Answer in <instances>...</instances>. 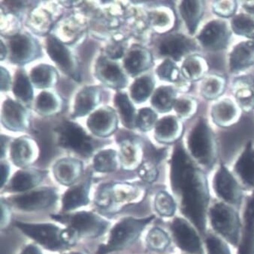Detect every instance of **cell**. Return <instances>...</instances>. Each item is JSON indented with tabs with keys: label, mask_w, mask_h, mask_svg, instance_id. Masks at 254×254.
<instances>
[{
	"label": "cell",
	"mask_w": 254,
	"mask_h": 254,
	"mask_svg": "<svg viewBox=\"0 0 254 254\" xmlns=\"http://www.w3.org/2000/svg\"><path fill=\"white\" fill-rule=\"evenodd\" d=\"M169 182L182 217L196 228L204 240L211 205L208 177L182 144L175 147L171 158Z\"/></svg>",
	"instance_id": "1"
},
{
	"label": "cell",
	"mask_w": 254,
	"mask_h": 254,
	"mask_svg": "<svg viewBox=\"0 0 254 254\" xmlns=\"http://www.w3.org/2000/svg\"><path fill=\"white\" fill-rule=\"evenodd\" d=\"M147 190L141 185L117 182L100 185L95 195L94 202L98 208L107 213H116L124 207L141 202Z\"/></svg>",
	"instance_id": "2"
},
{
	"label": "cell",
	"mask_w": 254,
	"mask_h": 254,
	"mask_svg": "<svg viewBox=\"0 0 254 254\" xmlns=\"http://www.w3.org/2000/svg\"><path fill=\"white\" fill-rule=\"evenodd\" d=\"M208 223L213 233L238 249L242 235V219L239 209L220 200H214L208 209Z\"/></svg>",
	"instance_id": "3"
},
{
	"label": "cell",
	"mask_w": 254,
	"mask_h": 254,
	"mask_svg": "<svg viewBox=\"0 0 254 254\" xmlns=\"http://www.w3.org/2000/svg\"><path fill=\"white\" fill-rule=\"evenodd\" d=\"M188 152L195 163L204 170H211L215 166L218 155L217 142L205 120H199L190 133Z\"/></svg>",
	"instance_id": "4"
},
{
	"label": "cell",
	"mask_w": 254,
	"mask_h": 254,
	"mask_svg": "<svg viewBox=\"0 0 254 254\" xmlns=\"http://www.w3.org/2000/svg\"><path fill=\"white\" fill-rule=\"evenodd\" d=\"M154 219L155 216L150 215L143 218L128 217L120 220L111 230L107 242L98 247L96 254H109L131 246Z\"/></svg>",
	"instance_id": "5"
},
{
	"label": "cell",
	"mask_w": 254,
	"mask_h": 254,
	"mask_svg": "<svg viewBox=\"0 0 254 254\" xmlns=\"http://www.w3.org/2000/svg\"><path fill=\"white\" fill-rule=\"evenodd\" d=\"M52 218L74 230L79 239H95L103 236L110 225L106 219L92 211L56 214L52 215Z\"/></svg>",
	"instance_id": "6"
},
{
	"label": "cell",
	"mask_w": 254,
	"mask_h": 254,
	"mask_svg": "<svg viewBox=\"0 0 254 254\" xmlns=\"http://www.w3.org/2000/svg\"><path fill=\"white\" fill-rule=\"evenodd\" d=\"M169 228L172 241L183 254H205L204 240L189 220L182 216H175Z\"/></svg>",
	"instance_id": "7"
},
{
	"label": "cell",
	"mask_w": 254,
	"mask_h": 254,
	"mask_svg": "<svg viewBox=\"0 0 254 254\" xmlns=\"http://www.w3.org/2000/svg\"><path fill=\"white\" fill-rule=\"evenodd\" d=\"M14 225L25 236L33 239L48 251H61L69 248L63 241V229L53 223H29L16 221Z\"/></svg>",
	"instance_id": "8"
},
{
	"label": "cell",
	"mask_w": 254,
	"mask_h": 254,
	"mask_svg": "<svg viewBox=\"0 0 254 254\" xmlns=\"http://www.w3.org/2000/svg\"><path fill=\"white\" fill-rule=\"evenodd\" d=\"M211 186L218 200L237 209L242 206L245 197V190L234 174L223 163H220L214 173Z\"/></svg>",
	"instance_id": "9"
},
{
	"label": "cell",
	"mask_w": 254,
	"mask_h": 254,
	"mask_svg": "<svg viewBox=\"0 0 254 254\" xmlns=\"http://www.w3.org/2000/svg\"><path fill=\"white\" fill-rule=\"evenodd\" d=\"M59 134V144L62 147L75 152L83 157L92 155L96 142L89 136L82 127L72 122H65L57 129Z\"/></svg>",
	"instance_id": "10"
},
{
	"label": "cell",
	"mask_w": 254,
	"mask_h": 254,
	"mask_svg": "<svg viewBox=\"0 0 254 254\" xmlns=\"http://www.w3.org/2000/svg\"><path fill=\"white\" fill-rule=\"evenodd\" d=\"M58 199L55 188L44 187L9 197L6 201L20 211H36L52 207Z\"/></svg>",
	"instance_id": "11"
},
{
	"label": "cell",
	"mask_w": 254,
	"mask_h": 254,
	"mask_svg": "<svg viewBox=\"0 0 254 254\" xmlns=\"http://www.w3.org/2000/svg\"><path fill=\"white\" fill-rule=\"evenodd\" d=\"M230 36L231 32L227 23L221 20H214L205 25L197 39L203 48L211 52H218L227 47Z\"/></svg>",
	"instance_id": "12"
},
{
	"label": "cell",
	"mask_w": 254,
	"mask_h": 254,
	"mask_svg": "<svg viewBox=\"0 0 254 254\" xmlns=\"http://www.w3.org/2000/svg\"><path fill=\"white\" fill-rule=\"evenodd\" d=\"M47 52L50 58L58 65V66L65 74L79 81L78 64L69 50L56 38L48 36L47 39Z\"/></svg>",
	"instance_id": "13"
},
{
	"label": "cell",
	"mask_w": 254,
	"mask_h": 254,
	"mask_svg": "<svg viewBox=\"0 0 254 254\" xmlns=\"http://www.w3.org/2000/svg\"><path fill=\"white\" fill-rule=\"evenodd\" d=\"M198 49L196 43L185 35L175 33L166 36L160 42V55L169 57L176 61L188 56Z\"/></svg>",
	"instance_id": "14"
},
{
	"label": "cell",
	"mask_w": 254,
	"mask_h": 254,
	"mask_svg": "<svg viewBox=\"0 0 254 254\" xmlns=\"http://www.w3.org/2000/svg\"><path fill=\"white\" fill-rule=\"evenodd\" d=\"M233 173L245 190L254 189V146L251 141L236 160Z\"/></svg>",
	"instance_id": "15"
},
{
	"label": "cell",
	"mask_w": 254,
	"mask_h": 254,
	"mask_svg": "<svg viewBox=\"0 0 254 254\" xmlns=\"http://www.w3.org/2000/svg\"><path fill=\"white\" fill-rule=\"evenodd\" d=\"M9 47L14 64H28L37 58L40 52L36 41L27 35H16L10 39Z\"/></svg>",
	"instance_id": "16"
},
{
	"label": "cell",
	"mask_w": 254,
	"mask_h": 254,
	"mask_svg": "<svg viewBox=\"0 0 254 254\" xmlns=\"http://www.w3.org/2000/svg\"><path fill=\"white\" fill-rule=\"evenodd\" d=\"M12 163L17 167L27 169L39 157V147L34 140L23 136L13 141L10 150Z\"/></svg>",
	"instance_id": "17"
},
{
	"label": "cell",
	"mask_w": 254,
	"mask_h": 254,
	"mask_svg": "<svg viewBox=\"0 0 254 254\" xmlns=\"http://www.w3.org/2000/svg\"><path fill=\"white\" fill-rule=\"evenodd\" d=\"M46 175L47 172L38 169H20L15 172L8 181L5 190L20 193L28 192L39 186Z\"/></svg>",
	"instance_id": "18"
},
{
	"label": "cell",
	"mask_w": 254,
	"mask_h": 254,
	"mask_svg": "<svg viewBox=\"0 0 254 254\" xmlns=\"http://www.w3.org/2000/svg\"><path fill=\"white\" fill-rule=\"evenodd\" d=\"M87 127L94 135L108 137L118 128V117L111 108H102L90 115L87 120Z\"/></svg>",
	"instance_id": "19"
},
{
	"label": "cell",
	"mask_w": 254,
	"mask_h": 254,
	"mask_svg": "<svg viewBox=\"0 0 254 254\" xmlns=\"http://www.w3.org/2000/svg\"><path fill=\"white\" fill-rule=\"evenodd\" d=\"M242 219V239L237 254H254V189L247 199Z\"/></svg>",
	"instance_id": "20"
},
{
	"label": "cell",
	"mask_w": 254,
	"mask_h": 254,
	"mask_svg": "<svg viewBox=\"0 0 254 254\" xmlns=\"http://www.w3.org/2000/svg\"><path fill=\"white\" fill-rule=\"evenodd\" d=\"M91 184V179L87 178L80 183L69 187L62 197L63 211L68 212L88 205Z\"/></svg>",
	"instance_id": "21"
},
{
	"label": "cell",
	"mask_w": 254,
	"mask_h": 254,
	"mask_svg": "<svg viewBox=\"0 0 254 254\" xmlns=\"http://www.w3.org/2000/svg\"><path fill=\"white\" fill-rule=\"evenodd\" d=\"M2 123L10 130H25L30 124L28 112L21 105L8 99L2 106Z\"/></svg>",
	"instance_id": "22"
},
{
	"label": "cell",
	"mask_w": 254,
	"mask_h": 254,
	"mask_svg": "<svg viewBox=\"0 0 254 254\" xmlns=\"http://www.w3.org/2000/svg\"><path fill=\"white\" fill-rule=\"evenodd\" d=\"M96 74L102 82L112 88H124L127 86V78L118 64L106 58H100L98 60Z\"/></svg>",
	"instance_id": "23"
},
{
	"label": "cell",
	"mask_w": 254,
	"mask_h": 254,
	"mask_svg": "<svg viewBox=\"0 0 254 254\" xmlns=\"http://www.w3.org/2000/svg\"><path fill=\"white\" fill-rule=\"evenodd\" d=\"M83 172L82 163L73 158L58 160L53 167V174L58 183L71 187L81 178Z\"/></svg>",
	"instance_id": "24"
},
{
	"label": "cell",
	"mask_w": 254,
	"mask_h": 254,
	"mask_svg": "<svg viewBox=\"0 0 254 254\" xmlns=\"http://www.w3.org/2000/svg\"><path fill=\"white\" fill-rule=\"evenodd\" d=\"M184 127L180 120L169 115L157 121L155 126V138L163 144H172L180 139Z\"/></svg>",
	"instance_id": "25"
},
{
	"label": "cell",
	"mask_w": 254,
	"mask_h": 254,
	"mask_svg": "<svg viewBox=\"0 0 254 254\" xmlns=\"http://www.w3.org/2000/svg\"><path fill=\"white\" fill-rule=\"evenodd\" d=\"M238 106L230 99L217 102L211 109L213 121L220 127H229L236 124L240 118Z\"/></svg>",
	"instance_id": "26"
},
{
	"label": "cell",
	"mask_w": 254,
	"mask_h": 254,
	"mask_svg": "<svg viewBox=\"0 0 254 254\" xmlns=\"http://www.w3.org/2000/svg\"><path fill=\"white\" fill-rule=\"evenodd\" d=\"M254 64V41L240 42L230 55V69L233 72L242 71Z\"/></svg>",
	"instance_id": "27"
},
{
	"label": "cell",
	"mask_w": 254,
	"mask_h": 254,
	"mask_svg": "<svg viewBox=\"0 0 254 254\" xmlns=\"http://www.w3.org/2000/svg\"><path fill=\"white\" fill-rule=\"evenodd\" d=\"M153 64L151 55L145 48L134 47L124 59V67L130 75L136 76L148 69Z\"/></svg>",
	"instance_id": "28"
},
{
	"label": "cell",
	"mask_w": 254,
	"mask_h": 254,
	"mask_svg": "<svg viewBox=\"0 0 254 254\" xmlns=\"http://www.w3.org/2000/svg\"><path fill=\"white\" fill-rule=\"evenodd\" d=\"M101 92L96 87H86L76 96L74 102V118L84 117L90 113L100 103Z\"/></svg>",
	"instance_id": "29"
},
{
	"label": "cell",
	"mask_w": 254,
	"mask_h": 254,
	"mask_svg": "<svg viewBox=\"0 0 254 254\" xmlns=\"http://www.w3.org/2000/svg\"><path fill=\"white\" fill-rule=\"evenodd\" d=\"M179 11L190 33L194 34L204 13L202 1H183L179 6Z\"/></svg>",
	"instance_id": "30"
},
{
	"label": "cell",
	"mask_w": 254,
	"mask_h": 254,
	"mask_svg": "<svg viewBox=\"0 0 254 254\" xmlns=\"http://www.w3.org/2000/svg\"><path fill=\"white\" fill-rule=\"evenodd\" d=\"M143 152L141 147L130 141L122 143L121 147V164L126 170L138 169L142 163Z\"/></svg>",
	"instance_id": "31"
},
{
	"label": "cell",
	"mask_w": 254,
	"mask_h": 254,
	"mask_svg": "<svg viewBox=\"0 0 254 254\" xmlns=\"http://www.w3.org/2000/svg\"><path fill=\"white\" fill-rule=\"evenodd\" d=\"M208 71V63L198 55L188 57L182 64V74L189 81H195L201 79Z\"/></svg>",
	"instance_id": "32"
},
{
	"label": "cell",
	"mask_w": 254,
	"mask_h": 254,
	"mask_svg": "<svg viewBox=\"0 0 254 254\" xmlns=\"http://www.w3.org/2000/svg\"><path fill=\"white\" fill-rule=\"evenodd\" d=\"M58 74L54 67L41 64L32 69L30 79L37 88H48L53 87L58 82Z\"/></svg>",
	"instance_id": "33"
},
{
	"label": "cell",
	"mask_w": 254,
	"mask_h": 254,
	"mask_svg": "<svg viewBox=\"0 0 254 254\" xmlns=\"http://www.w3.org/2000/svg\"><path fill=\"white\" fill-rule=\"evenodd\" d=\"M121 158L118 152L112 149L99 152L93 158V169L99 173H111L118 170Z\"/></svg>",
	"instance_id": "34"
},
{
	"label": "cell",
	"mask_w": 254,
	"mask_h": 254,
	"mask_svg": "<svg viewBox=\"0 0 254 254\" xmlns=\"http://www.w3.org/2000/svg\"><path fill=\"white\" fill-rule=\"evenodd\" d=\"M115 105L121 116L122 124L127 128L133 129L136 127L135 109L126 93H117L115 96Z\"/></svg>",
	"instance_id": "35"
},
{
	"label": "cell",
	"mask_w": 254,
	"mask_h": 254,
	"mask_svg": "<svg viewBox=\"0 0 254 254\" xmlns=\"http://www.w3.org/2000/svg\"><path fill=\"white\" fill-rule=\"evenodd\" d=\"M154 208L160 217L172 218L175 217L179 205L172 194L166 190H160L154 197Z\"/></svg>",
	"instance_id": "36"
},
{
	"label": "cell",
	"mask_w": 254,
	"mask_h": 254,
	"mask_svg": "<svg viewBox=\"0 0 254 254\" xmlns=\"http://www.w3.org/2000/svg\"><path fill=\"white\" fill-rule=\"evenodd\" d=\"M176 100V91L171 86L158 87L152 96L151 105L157 112L166 113L174 107Z\"/></svg>",
	"instance_id": "37"
},
{
	"label": "cell",
	"mask_w": 254,
	"mask_h": 254,
	"mask_svg": "<svg viewBox=\"0 0 254 254\" xmlns=\"http://www.w3.org/2000/svg\"><path fill=\"white\" fill-rule=\"evenodd\" d=\"M61 98L53 92L43 91L37 96L36 109L40 115L50 116L61 112Z\"/></svg>",
	"instance_id": "38"
},
{
	"label": "cell",
	"mask_w": 254,
	"mask_h": 254,
	"mask_svg": "<svg viewBox=\"0 0 254 254\" xmlns=\"http://www.w3.org/2000/svg\"><path fill=\"white\" fill-rule=\"evenodd\" d=\"M172 237L160 227H153L146 236V246L150 251L163 253L167 251L172 244Z\"/></svg>",
	"instance_id": "39"
},
{
	"label": "cell",
	"mask_w": 254,
	"mask_h": 254,
	"mask_svg": "<svg viewBox=\"0 0 254 254\" xmlns=\"http://www.w3.org/2000/svg\"><path fill=\"white\" fill-rule=\"evenodd\" d=\"M226 80L223 76L211 74L201 83V94L208 100L220 97L226 89Z\"/></svg>",
	"instance_id": "40"
},
{
	"label": "cell",
	"mask_w": 254,
	"mask_h": 254,
	"mask_svg": "<svg viewBox=\"0 0 254 254\" xmlns=\"http://www.w3.org/2000/svg\"><path fill=\"white\" fill-rule=\"evenodd\" d=\"M154 80L150 76H142L138 78L131 86V98L135 103H144L151 94L154 88Z\"/></svg>",
	"instance_id": "41"
},
{
	"label": "cell",
	"mask_w": 254,
	"mask_h": 254,
	"mask_svg": "<svg viewBox=\"0 0 254 254\" xmlns=\"http://www.w3.org/2000/svg\"><path fill=\"white\" fill-rule=\"evenodd\" d=\"M13 93L23 103H30L33 98V90L31 83L23 71H18L14 78Z\"/></svg>",
	"instance_id": "42"
},
{
	"label": "cell",
	"mask_w": 254,
	"mask_h": 254,
	"mask_svg": "<svg viewBox=\"0 0 254 254\" xmlns=\"http://www.w3.org/2000/svg\"><path fill=\"white\" fill-rule=\"evenodd\" d=\"M231 28L239 36L254 39V19L247 14L235 15L232 19Z\"/></svg>",
	"instance_id": "43"
},
{
	"label": "cell",
	"mask_w": 254,
	"mask_h": 254,
	"mask_svg": "<svg viewBox=\"0 0 254 254\" xmlns=\"http://www.w3.org/2000/svg\"><path fill=\"white\" fill-rule=\"evenodd\" d=\"M204 244L205 254H232L230 245L211 230H208Z\"/></svg>",
	"instance_id": "44"
},
{
	"label": "cell",
	"mask_w": 254,
	"mask_h": 254,
	"mask_svg": "<svg viewBox=\"0 0 254 254\" xmlns=\"http://www.w3.org/2000/svg\"><path fill=\"white\" fill-rule=\"evenodd\" d=\"M173 109L182 119L188 120L196 113L198 104L196 100L189 96H183L175 100Z\"/></svg>",
	"instance_id": "45"
},
{
	"label": "cell",
	"mask_w": 254,
	"mask_h": 254,
	"mask_svg": "<svg viewBox=\"0 0 254 254\" xmlns=\"http://www.w3.org/2000/svg\"><path fill=\"white\" fill-rule=\"evenodd\" d=\"M150 20L154 27L165 32L170 30L175 24L173 13L169 10L153 11L150 14Z\"/></svg>",
	"instance_id": "46"
},
{
	"label": "cell",
	"mask_w": 254,
	"mask_h": 254,
	"mask_svg": "<svg viewBox=\"0 0 254 254\" xmlns=\"http://www.w3.org/2000/svg\"><path fill=\"white\" fill-rule=\"evenodd\" d=\"M157 74L160 79L170 82H175L180 78L179 68L170 59H166L159 65Z\"/></svg>",
	"instance_id": "47"
},
{
	"label": "cell",
	"mask_w": 254,
	"mask_h": 254,
	"mask_svg": "<svg viewBox=\"0 0 254 254\" xmlns=\"http://www.w3.org/2000/svg\"><path fill=\"white\" fill-rule=\"evenodd\" d=\"M157 115L150 108L140 109L136 118V127L143 132H147L156 126Z\"/></svg>",
	"instance_id": "48"
},
{
	"label": "cell",
	"mask_w": 254,
	"mask_h": 254,
	"mask_svg": "<svg viewBox=\"0 0 254 254\" xmlns=\"http://www.w3.org/2000/svg\"><path fill=\"white\" fill-rule=\"evenodd\" d=\"M138 175L142 182L147 184L154 183L159 176L157 164L150 160L143 161L138 167Z\"/></svg>",
	"instance_id": "49"
},
{
	"label": "cell",
	"mask_w": 254,
	"mask_h": 254,
	"mask_svg": "<svg viewBox=\"0 0 254 254\" xmlns=\"http://www.w3.org/2000/svg\"><path fill=\"white\" fill-rule=\"evenodd\" d=\"M236 100L245 112H250L254 109V92L251 87H242L236 93Z\"/></svg>",
	"instance_id": "50"
},
{
	"label": "cell",
	"mask_w": 254,
	"mask_h": 254,
	"mask_svg": "<svg viewBox=\"0 0 254 254\" xmlns=\"http://www.w3.org/2000/svg\"><path fill=\"white\" fill-rule=\"evenodd\" d=\"M212 8L217 15L222 17H230L236 13L237 2L236 1H214Z\"/></svg>",
	"instance_id": "51"
},
{
	"label": "cell",
	"mask_w": 254,
	"mask_h": 254,
	"mask_svg": "<svg viewBox=\"0 0 254 254\" xmlns=\"http://www.w3.org/2000/svg\"><path fill=\"white\" fill-rule=\"evenodd\" d=\"M11 220V212L10 205L5 199H1V228L7 227Z\"/></svg>",
	"instance_id": "52"
},
{
	"label": "cell",
	"mask_w": 254,
	"mask_h": 254,
	"mask_svg": "<svg viewBox=\"0 0 254 254\" xmlns=\"http://www.w3.org/2000/svg\"><path fill=\"white\" fill-rule=\"evenodd\" d=\"M11 85V79H10L9 73L5 70V68H1V90L7 91L9 90Z\"/></svg>",
	"instance_id": "53"
},
{
	"label": "cell",
	"mask_w": 254,
	"mask_h": 254,
	"mask_svg": "<svg viewBox=\"0 0 254 254\" xmlns=\"http://www.w3.org/2000/svg\"><path fill=\"white\" fill-rule=\"evenodd\" d=\"M10 168L8 163L2 162L1 163V188L5 187L8 183V176H9Z\"/></svg>",
	"instance_id": "54"
},
{
	"label": "cell",
	"mask_w": 254,
	"mask_h": 254,
	"mask_svg": "<svg viewBox=\"0 0 254 254\" xmlns=\"http://www.w3.org/2000/svg\"><path fill=\"white\" fill-rule=\"evenodd\" d=\"M20 254H42V252L39 247L36 246V245L30 244V245L25 246Z\"/></svg>",
	"instance_id": "55"
},
{
	"label": "cell",
	"mask_w": 254,
	"mask_h": 254,
	"mask_svg": "<svg viewBox=\"0 0 254 254\" xmlns=\"http://www.w3.org/2000/svg\"><path fill=\"white\" fill-rule=\"evenodd\" d=\"M243 7L248 13L254 14V1H245Z\"/></svg>",
	"instance_id": "56"
},
{
	"label": "cell",
	"mask_w": 254,
	"mask_h": 254,
	"mask_svg": "<svg viewBox=\"0 0 254 254\" xmlns=\"http://www.w3.org/2000/svg\"><path fill=\"white\" fill-rule=\"evenodd\" d=\"M64 254H89L88 253L84 251H68V252L64 253Z\"/></svg>",
	"instance_id": "57"
},
{
	"label": "cell",
	"mask_w": 254,
	"mask_h": 254,
	"mask_svg": "<svg viewBox=\"0 0 254 254\" xmlns=\"http://www.w3.org/2000/svg\"><path fill=\"white\" fill-rule=\"evenodd\" d=\"M1 57H2V60H3L4 58H5V54H6V51H5V45H3V44L2 43V45H1Z\"/></svg>",
	"instance_id": "58"
},
{
	"label": "cell",
	"mask_w": 254,
	"mask_h": 254,
	"mask_svg": "<svg viewBox=\"0 0 254 254\" xmlns=\"http://www.w3.org/2000/svg\"><path fill=\"white\" fill-rule=\"evenodd\" d=\"M182 254H183V253H182Z\"/></svg>",
	"instance_id": "59"
}]
</instances>
